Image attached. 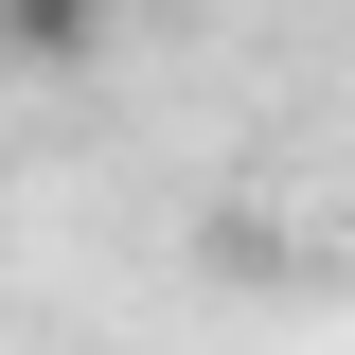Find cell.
<instances>
[{
    "instance_id": "6da1fadb",
    "label": "cell",
    "mask_w": 355,
    "mask_h": 355,
    "mask_svg": "<svg viewBox=\"0 0 355 355\" xmlns=\"http://www.w3.org/2000/svg\"><path fill=\"white\" fill-rule=\"evenodd\" d=\"M0 53L18 71H89L107 53V0H0Z\"/></svg>"
}]
</instances>
